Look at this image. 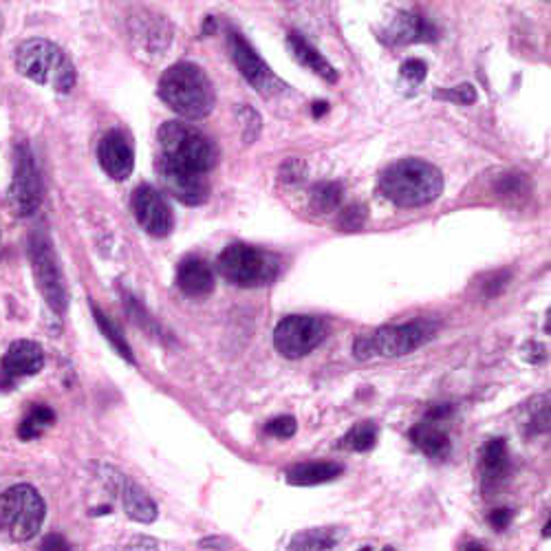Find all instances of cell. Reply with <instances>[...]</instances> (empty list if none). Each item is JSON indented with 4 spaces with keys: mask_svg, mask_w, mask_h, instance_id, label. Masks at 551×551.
<instances>
[{
    "mask_svg": "<svg viewBox=\"0 0 551 551\" xmlns=\"http://www.w3.org/2000/svg\"><path fill=\"white\" fill-rule=\"evenodd\" d=\"M380 190L399 208H419V205H428L439 197L444 190V175L430 161L408 157L386 168Z\"/></svg>",
    "mask_w": 551,
    "mask_h": 551,
    "instance_id": "6da1fadb",
    "label": "cell"
},
{
    "mask_svg": "<svg viewBox=\"0 0 551 551\" xmlns=\"http://www.w3.org/2000/svg\"><path fill=\"white\" fill-rule=\"evenodd\" d=\"M159 97L186 120H203L214 108V86L201 67L192 62L172 64L159 80Z\"/></svg>",
    "mask_w": 551,
    "mask_h": 551,
    "instance_id": "7a4b0ae2",
    "label": "cell"
},
{
    "mask_svg": "<svg viewBox=\"0 0 551 551\" xmlns=\"http://www.w3.org/2000/svg\"><path fill=\"white\" fill-rule=\"evenodd\" d=\"M16 69L36 84L69 93L78 75L71 58L58 45L45 38H31L16 49Z\"/></svg>",
    "mask_w": 551,
    "mask_h": 551,
    "instance_id": "3957f363",
    "label": "cell"
},
{
    "mask_svg": "<svg viewBox=\"0 0 551 551\" xmlns=\"http://www.w3.org/2000/svg\"><path fill=\"white\" fill-rule=\"evenodd\" d=\"M159 157L205 175L219 161V150L197 128L186 122H166L159 128Z\"/></svg>",
    "mask_w": 551,
    "mask_h": 551,
    "instance_id": "277c9868",
    "label": "cell"
},
{
    "mask_svg": "<svg viewBox=\"0 0 551 551\" xmlns=\"http://www.w3.org/2000/svg\"><path fill=\"white\" fill-rule=\"evenodd\" d=\"M47 505L36 488L27 483L0 494V536L9 543H27L45 523Z\"/></svg>",
    "mask_w": 551,
    "mask_h": 551,
    "instance_id": "5b68a950",
    "label": "cell"
},
{
    "mask_svg": "<svg viewBox=\"0 0 551 551\" xmlns=\"http://www.w3.org/2000/svg\"><path fill=\"white\" fill-rule=\"evenodd\" d=\"M219 274L236 287H263L280 274V258L261 247L232 243L219 256Z\"/></svg>",
    "mask_w": 551,
    "mask_h": 551,
    "instance_id": "8992f818",
    "label": "cell"
},
{
    "mask_svg": "<svg viewBox=\"0 0 551 551\" xmlns=\"http://www.w3.org/2000/svg\"><path fill=\"white\" fill-rule=\"evenodd\" d=\"M29 261L31 269H34L38 289L45 296L47 305L62 316L69 305V294L67 285H64L56 250H53V243L45 230H38L29 236Z\"/></svg>",
    "mask_w": 551,
    "mask_h": 551,
    "instance_id": "52a82bcc",
    "label": "cell"
},
{
    "mask_svg": "<svg viewBox=\"0 0 551 551\" xmlns=\"http://www.w3.org/2000/svg\"><path fill=\"white\" fill-rule=\"evenodd\" d=\"M7 199L16 216H31L42 203L40 170L34 153L25 142L16 146V168Z\"/></svg>",
    "mask_w": 551,
    "mask_h": 551,
    "instance_id": "ba28073f",
    "label": "cell"
},
{
    "mask_svg": "<svg viewBox=\"0 0 551 551\" xmlns=\"http://www.w3.org/2000/svg\"><path fill=\"white\" fill-rule=\"evenodd\" d=\"M327 338V324L313 316H289L278 322L274 347L289 360H300Z\"/></svg>",
    "mask_w": 551,
    "mask_h": 551,
    "instance_id": "9c48e42d",
    "label": "cell"
},
{
    "mask_svg": "<svg viewBox=\"0 0 551 551\" xmlns=\"http://www.w3.org/2000/svg\"><path fill=\"white\" fill-rule=\"evenodd\" d=\"M228 49L236 67H239V71L245 75V80L250 82L258 93L265 97H274L276 93H283L287 89V84L267 67L265 60L258 56L254 47L241 34L232 31L228 36Z\"/></svg>",
    "mask_w": 551,
    "mask_h": 551,
    "instance_id": "30bf717a",
    "label": "cell"
},
{
    "mask_svg": "<svg viewBox=\"0 0 551 551\" xmlns=\"http://www.w3.org/2000/svg\"><path fill=\"white\" fill-rule=\"evenodd\" d=\"M155 168H157V177L161 181V186H164L166 192H170L177 201L186 205H199L208 199L210 186L205 175H199V172H192L188 168H181L159 155L155 161Z\"/></svg>",
    "mask_w": 551,
    "mask_h": 551,
    "instance_id": "8fae6325",
    "label": "cell"
},
{
    "mask_svg": "<svg viewBox=\"0 0 551 551\" xmlns=\"http://www.w3.org/2000/svg\"><path fill=\"white\" fill-rule=\"evenodd\" d=\"M133 214L142 230L157 239H164L175 228V216L161 194L150 186H139L133 192Z\"/></svg>",
    "mask_w": 551,
    "mask_h": 551,
    "instance_id": "7c38bea8",
    "label": "cell"
},
{
    "mask_svg": "<svg viewBox=\"0 0 551 551\" xmlns=\"http://www.w3.org/2000/svg\"><path fill=\"white\" fill-rule=\"evenodd\" d=\"M100 472H102V479L108 488H111L122 499L124 512L128 518H133V521H137V523H153L155 521L157 505L146 494V490L139 488L133 479L124 477L120 470H115L111 466H100Z\"/></svg>",
    "mask_w": 551,
    "mask_h": 551,
    "instance_id": "4fadbf2b",
    "label": "cell"
},
{
    "mask_svg": "<svg viewBox=\"0 0 551 551\" xmlns=\"http://www.w3.org/2000/svg\"><path fill=\"white\" fill-rule=\"evenodd\" d=\"M428 329L421 322L397 324V327L377 329L371 340L373 353L384 355V358H402V355L413 353L428 340Z\"/></svg>",
    "mask_w": 551,
    "mask_h": 551,
    "instance_id": "5bb4252c",
    "label": "cell"
},
{
    "mask_svg": "<svg viewBox=\"0 0 551 551\" xmlns=\"http://www.w3.org/2000/svg\"><path fill=\"white\" fill-rule=\"evenodd\" d=\"M97 159H100V166L108 177H113L115 181L128 179L135 168L131 139L122 131H108L97 146Z\"/></svg>",
    "mask_w": 551,
    "mask_h": 551,
    "instance_id": "9a60e30c",
    "label": "cell"
},
{
    "mask_svg": "<svg viewBox=\"0 0 551 551\" xmlns=\"http://www.w3.org/2000/svg\"><path fill=\"white\" fill-rule=\"evenodd\" d=\"M45 366V351L38 342L16 340L7 349L3 362H0V373L5 377V384H14L20 377H29L42 371Z\"/></svg>",
    "mask_w": 551,
    "mask_h": 551,
    "instance_id": "2e32d148",
    "label": "cell"
},
{
    "mask_svg": "<svg viewBox=\"0 0 551 551\" xmlns=\"http://www.w3.org/2000/svg\"><path fill=\"white\" fill-rule=\"evenodd\" d=\"M177 287L190 298H203L212 294L214 274L210 265L199 256L183 258L177 267Z\"/></svg>",
    "mask_w": 551,
    "mask_h": 551,
    "instance_id": "e0dca14e",
    "label": "cell"
},
{
    "mask_svg": "<svg viewBox=\"0 0 551 551\" xmlns=\"http://www.w3.org/2000/svg\"><path fill=\"white\" fill-rule=\"evenodd\" d=\"M384 40L391 45H410V42H428L437 38V29L426 18L417 14H397L384 31Z\"/></svg>",
    "mask_w": 551,
    "mask_h": 551,
    "instance_id": "ac0fdd59",
    "label": "cell"
},
{
    "mask_svg": "<svg viewBox=\"0 0 551 551\" xmlns=\"http://www.w3.org/2000/svg\"><path fill=\"white\" fill-rule=\"evenodd\" d=\"M344 468L336 461H309L298 463V466L287 470V483L298 485V488H311V485H322L338 479Z\"/></svg>",
    "mask_w": 551,
    "mask_h": 551,
    "instance_id": "d6986e66",
    "label": "cell"
},
{
    "mask_svg": "<svg viewBox=\"0 0 551 551\" xmlns=\"http://www.w3.org/2000/svg\"><path fill=\"white\" fill-rule=\"evenodd\" d=\"M410 441H413L426 457L432 459H444L450 452V437L448 432L439 426V421H421V424L410 430Z\"/></svg>",
    "mask_w": 551,
    "mask_h": 551,
    "instance_id": "ffe728a7",
    "label": "cell"
},
{
    "mask_svg": "<svg viewBox=\"0 0 551 551\" xmlns=\"http://www.w3.org/2000/svg\"><path fill=\"white\" fill-rule=\"evenodd\" d=\"M344 538L340 527H313L302 529L289 540L287 551H338Z\"/></svg>",
    "mask_w": 551,
    "mask_h": 551,
    "instance_id": "44dd1931",
    "label": "cell"
},
{
    "mask_svg": "<svg viewBox=\"0 0 551 551\" xmlns=\"http://www.w3.org/2000/svg\"><path fill=\"white\" fill-rule=\"evenodd\" d=\"M287 45L291 56H294L302 67L320 75V78H324L327 82H338V71L333 69V64L324 56H320V51L316 47H311L305 38L298 34H291L287 38Z\"/></svg>",
    "mask_w": 551,
    "mask_h": 551,
    "instance_id": "7402d4cb",
    "label": "cell"
},
{
    "mask_svg": "<svg viewBox=\"0 0 551 551\" xmlns=\"http://www.w3.org/2000/svg\"><path fill=\"white\" fill-rule=\"evenodd\" d=\"M510 472V452H507L505 439H492L483 446L481 452V474L488 485L501 483Z\"/></svg>",
    "mask_w": 551,
    "mask_h": 551,
    "instance_id": "603a6c76",
    "label": "cell"
},
{
    "mask_svg": "<svg viewBox=\"0 0 551 551\" xmlns=\"http://www.w3.org/2000/svg\"><path fill=\"white\" fill-rule=\"evenodd\" d=\"M53 421H56V413H53L49 406H45V404L31 406L29 413L25 415V419L20 421L18 437L25 439V441L38 439L42 432H45L49 426H53Z\"/></svg>",
    "mask_w": 551,
    "mask_h": 551,
    "instance_id": "cb8c5ba5",
    "label": "cell"
},
{
    "mask_svg": "<svg viewBox=\"0 0 551 551\" xmlns=\"http://www.w3.org/2000/svg\"><path fill=\"white\" fill-rule=\"evenodd\" d=\"M91 309H93V318H95V322H97V327H100V331L104 333V338L113 344V349H115L117 353H120L126 362L135 364V355H133L131 347H128V342H126V338H124V333H122L120 329H117V324H115L113 320H108V318H106V313H104L100 307L91 305Z\"/></svg>",
    "mask_w": 551,
    "mask_h": 551,
    "instance_id": "d4e9b609",
    "label": "cell"
},
{
    "mask_svg": "<svg viewBox=\"0 0 551 551\" xmlns=\"http://www.w3.org/2000/svg\"><path fill=\"white\" fill-rule=\"evenodd\" d=\"M375 444H377V426L373 421H360V424H355L340 441L342 448L353 452H369L375 448Z\"/></svg>",
    "mask_w": 551,
    "mask_h": 551,
    "instance_id": "484cf974",
    "label": "cell"
},
{
    "mask_svg": "<svg viewBox=\"0 0 551 551\" xmlns=\"http://www.w3.org/2000/svg\"><path fill=\"white\" fill-rule=\"evenodd\" d=\"M342 203V186L336 181H322L311 190V205L318 212H333Z\"/></svg>",
    "mask_w": 551,
    "mask_h": 551,
    "instance_id": "4316f807",
    "label": "cell"
},
{
    "mask_svg": "<svg viewBox=\"0 0 551 551\" xmlns=\"http://www.w3.org/2000/svg\"><path fill=\"white\" fill-rule=\"evenodd\" d=\"M437 100H448L452 104H474L477 102V89L472 84H459L455 89H444L435 93Z\"/></svg>",
    "mask_w": 551,
    "mask_h": 551,
    "instance_id": "83f0119b",
    "label": "cell"
},
{
    "mask_svg": "<svg viewBox=\"0 0 551 551\" xmlns=\"http://www.w3.org/2000/svg\"><path fill=\"white\" fill-rule=\"evenodd\" d=\"M366 221V205H349L347 210H342L340 214V230H362V225Z\"/></svg>",
    "mask_w": 551,
    "mask_h": 551,
    "instance_id": "f1b7e54d",
    "label": "cell"
},
{
    "mask_svg": "<svg viewBox=\"0 0 551 551\" xmlns=\"http://www.w3.org/2000/svg\"><path fill=\"white\" fill-rule=\"evenodd\" d=\"M265 430H267L272 437L289 439V437H294V435H296L298 424H296V419H294V417L283 415V417H276V419L269 421Z\"/></svg>",
    "mask_w": 551,
    "mask_h": 551,
    "instance_id": "f546056e",
    "label": "cell"
},
{
    "mask_svg": "<svg viewBox=\"0 0 551 551\" xmlns=\"http://www.w3.org/2000/svg\"><path fill=\"white\" fill-rule=\"evenodd\" d=\"M402 78L408 82V84H421L426 80V73H428V67H426V62L424 60H419V58H410L402 64Z\"/></svg>",
    "mask_w": 551,
    "mask_h": 551,
    "instance_id": "4dcf8cb0",
    "label": "cell"
},
{
    "mask_svg": "<svg viewBox=\"0 0 551 551\" xmlns=\"http://www.w3.org/2000/svg\"><path fill=\"white\" fill-rule=\"evenodd\" d=\"M108 551H159V545H157V540L150 536H131Z\"/></svg>",
    "mask_w": 551,
    "mask_h": 551,
    "instance_id": "1f68e13d",
    "label": "cell"
},
{
    "mask_svg": "<svg viewBox=\"0 0 551 551\" xmlns=\"http://www.w3.org/2000/svg\"><path fill=\"white\" fill-rule=\"evenodd\" d=\"M241 111H243L241 120H243V126H245V131H243L245 142L247 144L256 142L258 133H261V117H258V113L254 111V108H250V106H243Z\"/></svg>",
    "mask_w": 551,
    "mask_h": 551,
    "instance_id": "d6a6232c",
    "label": "cell"
},
{
    "mask_svg": "<svg viewBox=\"0 0 551 551\" xmlns=\"http://www.w3.org/2000/svg\"><path fill=\"white\" fill-rule=\"evenodd\" d=\"M305 175H307V166L302 164L300 159L287 161V164L283 166V170H280V179L289 181V183H296V181H300Z\"/></svg>",
    "mask_w": 551,
    "mask_h": 551,
    "instance_id": "836d02e7",
    "label": "cell"
},
{
    "mask_svg": "<svg viewBox=\"0 0 551 551\" xmlns=\"http://www.w3.org/2000/svg\"><path fill=\"white\" fill-rule=\"evenodd\" d=\"M512 521H514V512L510 507H499V510H494L490 514V525L496 529V532H503V529L512 525Z\"/></svg>",
    "mask_w": 551,
    "mask_h": 551,
    "instance_id": "e575fe53",
    "label": "cell"
},
{
    "mask_svg": "<svg viewBox=\"0 0 551 551\" xmlns=\"http://www.w3.org/2000/svg\"><path fill=\"white\" fill-rule=\"evenodd\" d=\"M40 551H73V547L62 534H49L45 540H42Z\"/></svg>",
    "mask_w": 551,
    "mask_h": 551,
    "instance_id": "d590c367",
    "label": "cell"
},
{
    "mask_svg": "<svg viewBox=\"0 0 551 551\" xmlns=\"http://www.w3.org/2000/svg\"><path fill=\"white\" fill-rule=\"evenodd\" d=\"M353 349H355V358H360V360H366V358H371V355H375L369 338L355 340V347Z\"/></svg>",
    "mask_w": 551,
    "mask_h": 551,
    "instance_id": "8d00e7d4",
    "label": "cell"
},
{
    "mask_svg": "<svg viewBox=\"0 0 551 551\" xmlns=\"http://www.w3.org/2000/svg\"><path fill=\"white\" fill-rule=\"evenodd\" d=\"M327 111H329L327 102H313V117H322Z\"/></svg>",
    "mask_w": 551,
    "mask_h": 551,
    "instance_id": "74e56055",
    "label": "cell"
},
{
    "mask_svg": "<svg viewBox=\"0 0 551 551\" xmlns=\"http://www.w3.org/2000/svg\"><path fill=\"white\" fill-rule=\"evenodd\" d=\"M466 551H488V549H485V547L479 545V543H468V545H466Z\"/></svg>",
    "mask_w": 551,
    "mask_h": 551,
    "instance_id": "f35d334b",
    "label": "cell"
},
{
    "mask_svg": "<svg viewBox=\"0 0 551 551\" xmlns=\"http://www.w3.org/2000/svg\"><path fill=\"white\" fill-rule=\"evenodd\" d=\"M360 551H371V547H362Z\"/></svg>",
    "mask_w": 551,
    "mask_h": 551,
    "instance_id": "ab89813d",
    "label": "cell"
},
{
    "mask_svg": "<svg viewBox=\"0 0 551 551\" xmlns=\"http://www.w3.org/2000/svg\"><path fill=\"white\" fill-rule=\"evenodd\" d=\"M0 29H3V18H0Z\"/></svg>",
    "mask_w": 551,
    "mask_h": 551,
    "instance_id": "60d3db41",
    "label": "cell"
},
{
    "mask_svg": "<svg viewBox=\"0 0 551 551\" xmlns=\"http://www.w3.org/2000/svg\"><path fill=\"white\" fill-rule=\"evenodd\" d=\"M384 551H395V549H391V547H388V549H384Z\"/></svg>",
    "mask_w": 551,
    "mask_h": 551,
    "instance_id": "b9f144b4",
    "label": "cell"
}]
</instances>
